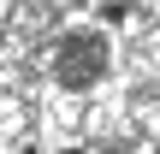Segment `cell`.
Masks as SVG:
<instances>
[{
  "label": "cell",
  "instance_id": "obj_1",
  "mask_svg": "<svg viewBox=\"0 0 160 154\" xmlns=\"http://www.w3.org/2000/svg\"><path fill=\"white\" fill-rule=\"evenodd\" d=\"M101 71H107V36H95V30H71L65 47H59V77H65L71 89H83V83H95Z\"/></svg>",
  "mask_w": 160,
  "mask_h": 154
}]
</instances>
